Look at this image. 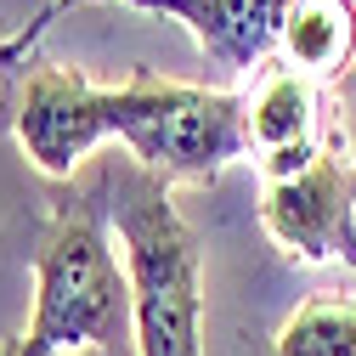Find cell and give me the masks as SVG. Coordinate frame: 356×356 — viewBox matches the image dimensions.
I'll use <instances>...</instances> for the list:
<instances>
[{"label": "cell", "mask_w": 356, "mask_h": 356, "mask_svg": "<svg viewBox=\"0 0 356 356\" xmlns=\"http://www.w3.org/2000/svg\"><path fill=\"white\" fill-rule=\"evenodd\" d=\"M136 350L130 277L113 254L108 181L102 170L85 187L63 193L34 243V317L29 334L6 339L12 356H68V350Z\"/></svg>", "instance_id": "obj_1"}, {"label": "cell", "mask_w": 356, "mask_h": 356, "mask_svg": "<svg viewBox=\"0 0 356 356\" xmlns=\"http://www.w3.org/2000/svg\"><path fill=\"white\" fill-rule=\"evenodd\" d=\"M102 181L136 305V356H204V249L175 209L170 181L136 159H108Z\"/></svg>", "instance_id": "obj_2"}, {"label": "cell", "mask_w": 356, "mask_h": 356, "mask_svg": "<svg viewBox=\"0 0 356 356\" xmlns=\"http://www.w3.org/2000/svg\"><path fill=\"white\" fill-rule=\"evenodd\" d=\"M102 124L159 181L209 187L220 170L249 159V97L181 85L153 68H130L124 85H102Z\"/></svg>", "instance_id": "obj_3"}, {"label": "cell", "mask_w": 356, "mask_h": 356, "mask_svg": "<svg viewBox=\"0 0 356 356\" xmlns=\"http://www.w3.org/2000/svg\"><path fill=\"white\" fill-rule=\"evenodd\" d=\"M260 232L300 266L356 272V164L334 124L317 147L260 164Z\"/></svg>", "instance_id": "obj_4"}, {"label": "cell", "mask_w": 356, "mask_h": 356, "mask_svg": "<svg viewBox=\"0 0 356 356\" xmlns=\"http://www.w3.org/2000/svg\"><path fill=\"white\" fill-rule=\"evenodd\" d=\"M12 130H17V142H23V153H29V164L40 175L68 181L108 142L102 85L91 74H79V68H63V63H34L29 79H23Z\"/></svg>", "instance_id": "obj_5"}, {"label": "cell", "mask_w": 356, "mask_h": 356, "mask_svg": "<svg viewBox=\"0 0 356 356\" xmlns=\"http://www.w3.org/2000/svg\"><path fill=\"white\" fill-rule=\"evenodd\" d=\"M136 12H164L175 23H187L198 40L204 68L215 79V91H238L243 79H254L277 51V34L294 0H119Z\"/></svg>", "instance_id": "obj_6"}, {"label": "cell", "mask_w": 356, "mask_h": 356, "mask_svg": "<svg viewBox=\"0 0 356 356\" xmlns=\"http://www.w3.org/2000/svg\"><path fill=\"white\" fill-rule=\"evenodd\" d=\"M249 97V153L254 164L305 153L328 136V85L305 79L294 68H266Z\"/></svg>", "instance_id": "obj_7"}, {"label": "cell", "mask_w": 356, "mask_h": 356, "mask_svg": "<svg viewBox=\"0 0 356 356\" xmlns=\"http://www.w3.org/2000/svg\"><path fill=\"white\" fill-rule=\"evenodd\" d=\"M283 68L305 79H339L356 63V0H294L277 34Z\"/></svg>", "instance_id": "obj_8"}, {"label": "cell", "mask_w": 356, "mask_h": 356, "mask_svg": "<svg viewBox=\"0 0 356 356\" xmlns=\"http://www.w3.org/2000/svg\"><path fill=\"white\" fill-rule=\"evenodd\" d=\"M272 356H356V300L350 294H311L277 328Z\"/></svg>", "instance_id": "obj_9"}, {"label": "cell", "mask_w": 356, "mask_h": 356, "mask_svg": "<svg viewBox=\"0 0 356 356\" xmlns=\"http://www.w3.org/2000/svg\"><path fill=\"white\" fill-rule=\"evenodd\" d=\"M57 12H63V6H46L29 29H17V34L0 40V79H12L17 68H29V57H34V46H40V34H46V23H57Z\"/></svg>", "instance_id": "obj_10"}, {"label": "cell", "mask_w": 356, "mask_h": 356, "mask_svg": "<svg viewBox=\"0 0 356 356\" xmlns=\"http://www.w3.org/2000/svg\"><path fill=\"white\" fill-rule=\"evenodd\" d=\"M51 6H74V0H51Z\"/></svg>", "instance_id": "obj_11"}, {"label": "cell", "mask_w": 356, "mask_h": 356, "mask_svg": "<svg viewBox=\"0 0 356 356\" xmlns=\"http://www.w3.org/2000/svg\"><path fill=\"white\" fill-rule=\"evenodd\" d=\"M0 356H12V350H0Z\"/></svg>", "instance_id": "obj_12"}]
</instances>
